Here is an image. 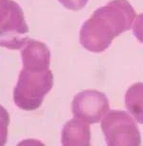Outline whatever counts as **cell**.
<instances>
[{"mask_svg": "<svg viewBox=\"0 0 143 146\" xmlns=\"http://www.w3.org/2000/svg\"><path fill=\"white\" fill-rule=\"evenodd\" d=\"M10 123V115L4 107L0 106V146L7 142L8 125Z\"/></svg>", "mask_w": 143, "mask_h": 146, "instance_id": "9c48e42d", "label": "cell"}, {"mask_svg": "<svg viewBox=\"0 0 143 146\" xmlns=\"http://www.w3.org/2000/svg\"><path fill=\"white\" fill-rule=\"evenodd\" d=\"M91 132L86 121L75 118L63 128L62 143L65 146H89L91 144Z\"/></svg>", "mask_w": 143, "mask_h": 146, "instance_id": "52a82bcc", "label": "cell"}, {"mask_svg": "<svg viewBox=\"0 0 143 146\" xmlns=\"http://www.w3.org/2000/svg\"><path fill=\"white\" fill-rule=\"evenodd\" d=\"M136 11L127 0H113L94 11L80 31V42L92 52H103L117 36L132 28Z\"/></svg>", "mask_w": 143, "mask_h": 146, "instance_id": "6da1fadb", "label": "cell"}, {"mask_svg": "<svg viewBox=\"0 0 143 146\" xmlns=\"http://www.w3.org/2000/svg\"><path fill=\"white\" fill-rule=\"evenodd\" d=\"M11 7V0H0V22L8 16Z\"/></svg>", "mask_w": 143, "mask_h": 146, "instance_id": "7c38bea8", "label": "cell"}, {"mask_svg": "<svg viewBox=\"0 0 143 146\" xmlns=\"http://www.w3.org/2000/svg\"><path fill=\"white\" fill-rule=\"evenodd\" d=\"M101 130L110 146H138L141 137L135 119L125 111L112 110L103 117Z\"/></svg>", "mask_w": 143, "mask_h": 146, "instance_id": "3957f363", "label": "cell"}, {"mask_svg": "<svg viewBox=\"0 0 143 146\" xmlns=\"http://www.w3.org/2000/svg\"><path fill=\"white\" fill-rule=\"evenodd\" d=\"M71 108L75 118L87 123H96L108 112L109 102L103 92L95 89L83 90L74 97Z\"/></svg>", "mask_w": 143, "mask_h": 146, "instance_id": "277c9868", "label": "cell"}, {"mask_svg": "<svg viewBox=\"0 0 143 146\" xmlns=\"http://www.w3.org/2000/svg\"><path fill=\"white\" fill-rule=\"evenodd\" d=\"M28 28L21 7L11 1L8 16L0 22V46L10 49H19L28 40Z\"/></svg>", "mask_w": 143, "mask_h": 146, "instance_id": "5b68a950", "label": "cell"}, {"mask_svg": "<svg viewBox=\"0 0 143 146\" xmlns=\"http://www.w3.org/2000/svg\"><path fill=\"white\" fill-rule=\"evenodd\" d=\"M125 106L134 119L143 124V83H136L129 87L125 94Z\"/></svg>", "mask_w": 143, "mask_h": 146, "instance_id": "ba28073f", "label": "cell"}, {"mask_svg": "<svg viewBox=\"0 0 143 146\" xmlns=\"http://www.w3.org/2000/svg\"><path fill=\"white\" fill-rule=\"evenodd\" d=\"M53 86L51 70L31 71L23 68L13 91L14 103L23 110H35Z\"/></svg>", "mask_w": 143, "mask_h": 146, "instance_id": "7a4b0ae2", "label": "cell"}, {"mask_svg": "<svg viewBox=\"0 0 143 146\" xmlns=\"http://www.w3.org/2000/svg\"><path fill=\"white\" fill-rule=\"evenodd\" d=\"M63 6L71 11H80L87 4L88 0H58Z\"/></svg>", "mask_w": 143, "mask_h": 146, "instance_id": "30bf717a", "label": "cell"}, {"mask_svg": "<svg viewBox=\"0 0 143 146\" xmlns=\"http://www.w3.org/2000/svg\"><path fill=\"white\" fill-rule=\"evenodd\" d=\"M133 33L136 39L143 43V13L136 17L133 25Z\"/></svg>", "mask_w": 143, "mask_h": 146, "instance_id": "8fae6325", "label": "cell"}, {"mask_svg": "<svg viewBox=\"0 0 143 146\" xmlns=\"http://www.w3.org/2000/svg\"><path fill=\"white\" fill-rule=\"evenodd\" d=\"M24 68L31 71H45L50 65V51L40 41L28 39L21 51Z\"/></svg>", "mask_w": 143, "mask_h": 146, "instance_id": "8992f818", "label": "cell"}]
</instances>
